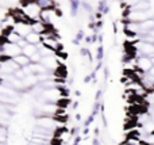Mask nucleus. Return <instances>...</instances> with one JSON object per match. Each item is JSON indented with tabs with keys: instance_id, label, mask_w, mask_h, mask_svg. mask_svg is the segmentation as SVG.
<instances>
[{
	"instance_id": "f257e3e1",
	"label": "nucleus",
	"mask_w": 154,
	"mask_h": 145,
	"mask_svg": "<svg viewBox=\"0 0 154 145\" xmlns=\"http://www.w3.org/2000/svg\"><path fill=\"white\" fill-rule=\"evenodd\" d=\"M24 14L27 15V18L30 19L31 22L34 20H41V12H42V8L39 7L38 2H30L27 4L22 5Z\"/></svg>"
},
{
	"instance_id": "9d476101",
	"label": "nucleus",
	"mask_w": 154,
	"mask_h": 145,
	"mask_svg": "<svg viewBox=\"0 0 154 145\" xmlns=\"http://www.w3.org/2000/svg\"><path fill=\"white\" fill-rule=\"evenodd\" d=\"M77 106H79V103H77V102H75V103H73V109H76Z\"/></svg>"
},
{
	"instance_id": "20e7f679",
	"label": "nucleus",
	"mask_w": 154,
	"mask_h": 145,
	"mask_svg": "<svg viewBox=\"0 0 154 145\" xmlns=\"http://www.w3.org/2000/svg\"><path fill=\"white\" fill-rule=\"evenodd\" d=\"M26 41L29 43H32V45H39V43L42 42V38H41V34H37V33L31 31L26 37Z\"/></svg>"
},
{
	"instance_id": "0eeeda50",
	"label": "nucleus",
	"mask_w": 154,
	"mask_h": 145,
	"mask_svg": "<svg viewBox=\"0 0 154 145\" xmlns=\"http://www.w3.org/2000/svg\"><path fill=\"white\" fill-rule=\"evenodd\" d=\"M69 105H70V99H69V98L62 96V98H58V99L56 100V106H57V107H60V109H66Z\"/></svg>"
},
{
	"instance_id": "423d86ee",
	"label": "nucleus",
	"mask_w": 154,
	"mask_h": 145,
	"mask_svg": "<svg viewBox=\"0 0 154 145\" xmlns=\"http://www.w3.org/2000/svg\"><path fill=\"white\" fill-rule=\"evenodd\" d=\"M38 52V45H32V43H27L23 49H22V53L26 54L27 57H31L34 53Z\"/></svg>"
},
{
	"instance_id": "1a4fd4ad",
	"label": "nucleus",
	"mask_w": 154,
	"mask_h": 145,
	"mask_svg": "<svg viewBox=\"0 0 154 145\" xmlns=\"http://www.w3.org/2000/svg\"><path fill=\"white\" fill-rule=\"evenodd\" d=\"M70 134H72V136H77V134H79V128H73V129L70 130Z\"/></svg>"
},
{
	"instance_id": "f03ea898",
	"label": "nucleus",
	"mask_w": 154,
	"mask_h": 145,
	"mask_svg": "<svg viewBox=\"0 0 154 145\" xmlns=\"http://www.w3.org/2000/svg\"><path fill=\"white\" fill-rule=\"evenodd\" d=\"M14 31L18 35H20L22 38H26L27 35L32 31L31 23H30V22H16V23L14 24Z\"/></svg>"
},
{
	"instance_id": "39448f33",
	"label": "nucleus",
	"mask_w": 154,
	"mask_h": 145,
	"mask_svg": "<svg viewBox=\"0 0 154 145\" xmlns=\"http://www.w3.org/2000/svg\"><path fill=\"white\" fill-rule=\"evenodd\" d=\"M38 125L42 128H46V129H53V125H54V121L53 118H49V117H42V118L38 119Z\"/></svg>"
},
{
	"instance_id": "7ed1b4c3",
	"label": "nucleus",
	"mask_w": 154,
	"mask_h": 145,
	"mask_svg": "<svg viewBox=\"0 0 154 145\" xmlns=\"http://www.w3.org/2000/svg\"><path fill=\"white\" fill-rule=\"evenodd\" d=\"M14 60H15V62L19 65L20 68H23V67H27V65L30 64V57H27L26 54H23V53H20V54H18L16 57H14Z\"/></svg>"
},
{
	"instance_id": "6e6552de",
	"label": "nucleus",
	"mask_w": 154,
	"mask_h": 145,
	"mask_svg": "<svg viewBox=\"0 0 154 145\" xmlns=\"http://www.w3.org/2000/svg\"><path fill=\"white\" fill-rule=\"evenodd\" d=\"M41 60H42V56L39 54V52L34 53L31 57H30V61H31V62H41Z\"/></svg>"
}]
</instances>
